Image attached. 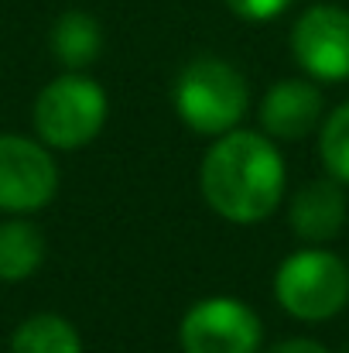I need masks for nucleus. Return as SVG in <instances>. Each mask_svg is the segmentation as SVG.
<instances>
[{
  "instance_id": "4468645a",
  "label": "nucleus",
  "mask_w": 349,
  "mask_h": 353,
  "mask_svg": "<svg viewBox=\"0 0 349 353\" xmlns=\"http://www.w3.org/2000/svg\"><path fill=\"white\" fill-rule=\"evenodd\" d=\"M288 3H291V0H226V7H230L236 17L253 21V24H264V21L284 14Z\"/></svg>"
},
{
  "instance_id": "6e6552de",
  "label": "nucleus",
  "mask_w": 349,
  "mask_h": 353,
  "mask_svg": "<svg viewBox=\"0 0 349 353\" xmlns=\"http://www.w3.org/2000/svg\"><path fill=\"white\" fill-rule=\"evenodd\" d=\"M326 100L312 79H281L260 100V127L274 141H302L322 123Z\"/></svg>"
},
{
  "instance_id": "dca6fc26",
  "label": "nucleus",
  "mask_w": 349,
  "mask_h": 353,
  "mask_svg": "<svg viewBox=\"0 0 349 353\" xmlns=\"http://www.w3.org/2000/svg\"><path fill=\"white\" fill-rule=\"evenodd\" d=\"M339 353H349V343H346V347H343V350H339Z\"/></svg>"
},
{
  "instance_id": "39448f33",
  "label": "nucleus",
  "mask_w": 349,
  "mask_h": 353,
  "mask_svg": "<svg viewBox=\"0 0 349 353\" xmlns=\"http://www.w3.org/2000/svg\"><path fill=\"white\" fill-rule=\"evenodd\" d=\"M178 343L182 353H260L264 326L246 302L213 295L182 316Z\"/></svg>"
},
{
  "instance_id": "f8f14e48",
  "label": "nucleus",
  "mask_w": 349,
  "mask_h": 353,
  "mask_svg": "<svg viewBox=\"0 0 349 353\" xmlns=\"http://www.w3.org/2000/svg\"><path fill=\"white\" fill-rule=\"evenodd\" d=\"M10 353H83V336L65 316L38 312L14 330Z\"/></svg>"
},
{
  "instance_id": "f257e3e1",
  "label": "nucleus",
  "mask_w": 349,
  "mask_h": 353,
  "mask_svg": "<svg viewBox=\"0 0 349 353\" xmlns=\"http://www.w3.org/2000/svg\"><path fill=\"white\" fill-rule=\"evenodd\" d=\"M199 185L213 213L236 227H253L281 206L288 168L274 137L236 127L223 137H213L202 158Z\"/></svg>"
},
{
  "instance_id": "0eeeda50",
  "label": "nucleus",
  "mask_w": 349,
  "mask_h": 353,
  "mask_svg": "<svg viewBox=\"0 0 349 353\" xmlns=\"http://www.w3.org/2000/svg\"><path fill=\"white\" fill-rule=\"evenodd\" d=\"M291 55L298 69L319 83L349 79V10L336 3L308 7L291 28Z\"/></svg>"
},
{
  "instance_id": "ddd939ff",
  "label": "nucleus",
  "mask_w": 349,
  "mask_h": 353,
  "mask_svg": "<svg viewBox=\"0 0 349 353\" xmlns=\"http://www.w3.org/2000/svg\"><path fill=\"white\" fill-rule=\"evenodd\" d=\"M319 158L329 179L349 185V103H339L319 123Z\"/></svg>"
},
{
  "instance_id": "7ed1b4c3",
  "label": "nucleus",
  "mask_w": 349,
  "mask_h": 353,
  "mask_svg": "<svg viewBox=\"0 0 349 353\" xmlns=\"http://www.w3.org/2000/svg\"><path fill=\"white\" fill-rule=\"evenodd\" d=\"M277 305L302 323H326L349 302V264L329 247H302L274 271Z\"/></svg>"
},
{
  "instance_id": "9b49d317",
  "label": "nucleus",
  "mask_w": 349,
  "mask_h": 353,
  "mask_svg": "<svg viewBox=\"0 0 349 353\" xmlns=\"http://www.w3.org/2000/svg\"><path fill=\"white\" fill-rule=\"evenodd\" d=\"M45 264V234L28 220L14 216L0 223V281H24Z\"/></svg>"
},
{
  "instance_id": "20e7f679",
  "label": "nucleus",
  "mask_w": 349,
  "mask_h": 353,
  "mask_svg": "<svg viewBox=\"0 0 349 353\" xmlns=\"http://www.w3.org/2000/svg\"><path fill=\"white\" fill-rule=\"evenodd\" d=\"M107 114H110L107 90L83 72H65V76H55L38 93L31 120L45 148L76 151L100 137Z\"/></svg>"
},
{
  "instance_id": "2eb2a0df",
  "label": "nucleus",
  "mask_w": 349,
  "mask_h": 353,
  "mask_svg": "<svg viewBox=\"0 0 349 353\" xmlns=\"http://www.w3.org/2000/svg\"><path fill=\"white\" fill-rule=\"evenodd\" d=\"M267 353H329L319 340H308V336H291V340H281L274 343Z\"/></svg>"
},
{
  "instance_id": "1a4fd4ad",
  "label": "nucleus",
  "mask_w": 349,
  "mask_h": 353,
  "mask_svg": "<svg viewBox=\"0 0 349 353\" xmlns=\"http://www.w3.org/2000/svg\"><path fill=\"white\" fill-rule=\"evenodd\" d=\"M346 189L336 182V179H312L305 182L295 196H291V206H288V223H291V234L298 240H305L308 247H322L329 240L343 234L346 227Z\"/></svg>"
},
{
  "instance_id": "423d86ee",
  "label": "nucleus",
  "mask_w": 349,
  "mask_h": 353,
  "mask_svg": "<svg viewBox=\"0 0 349 353\" xmlns=\"http://www.w3.org/2000/svg\"><path fill=\"white\" fill-rule=\"evenodd\" d=\"M59 192V165L41 141L0 134V213H38Z\"/></svg>"
},
{
  "instance_id": "f03ea898",
  "label": "nucleus",
  "mask_w": 349,
  "mask_h": 353,
  "mask_svg": "<svg viewBox=\"0 0 349 353\" xmlns=\"http://www.w3.org/2000/svg\"><path fill=\"white\" fill-rule=\"evenodd\" d=\"M175 110L189 130L202 137H223L246 117L250 86L233 62L199 55L175 79Z\"/></svg>"
},
{
  "instance_id": "9d476101",
  "label": "nucleus",
  "mask_w": 349,
  "mask_h": 353,
  "mask_svg": "<svg viewBox=\"0 0 349 353\" xmlns=\"http://www.w3.org/2000/svg\"><path fill=\"white\" fill-rule=\"evenodd\" d=\"M52 55L69 69V72H83L89 69L100 52H103V28L93 14L86 10H65L55 24H52Z\"/></svg>"
}]
</instances>
